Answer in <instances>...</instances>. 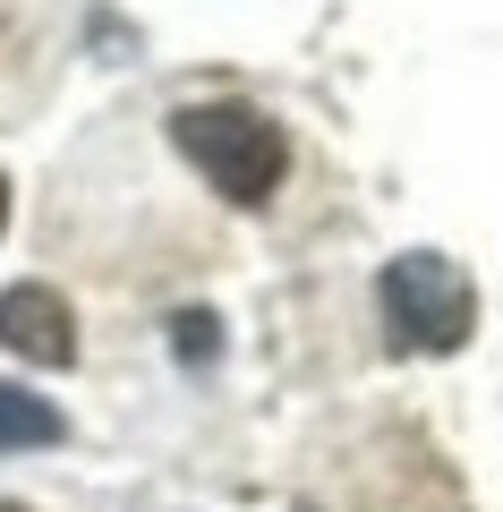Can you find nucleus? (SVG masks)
Here are the masks:
<instances>
[{
	"label": "nucleus",
	"mask_w": 503,
	"mask_h": 512,
	"mask_svg": "<svg viewBox=\"0 0 503 512\" xmlns=\"http://www.w3.org/2000/svg\"><path fill=\"white\" fill-rule=\"evenodd\" d=\"M35 444H60V410L43 393L0 384V453H35Z\"/></svg>",
	"instance_id": "4"
},
{
	"label": "nucleus",
	"mask_w": 503,
	"mask_h": 512,
	"mask_svg": "<svg viewBox=\"0 0 503 512\" xmlns=\"http://www.w3.org/2000/svg\"><path fill=\"white\" fill-rule=\"evenodd\" d=\"M0 350L26 367H69L77 359V316L52 282H18V291H0Z\"/></svg>",
	"instance_id": "3"
},
{
	"label": "nucleus",
	"mask_w": 503,
	"mask_h": 512,
	"mask_svg": "<svg viewBox=\"0 0 503 512\" xmlns=\"http://www.w3.org/2000/svg\"><path fill=\"white\" fill-rule=\"evenodd\" d=\"M171 325H180V333H171V342H180V359H188V367H205V359H214V350H222V333H214V316H205V308L171 316Z\"/></svg>",
	"instance_id": "5"
},
{
	"label": "nucleus",
	"mask_w": 503,
	"mask_h": 512,
	"mask_svg": "<svg viewBox=\"0 0 503 512\" xmlns=\"http://www.w3.org/2000/svg\"><path fill=\"white\" fill-rule=\"evenodd\" d=\"M0 512H26V504H0Z\"/></svg>",
	"instance_id": "7"
},
{
	"label": "nucleus",
	"mask_w": 503,
	"mask_h": 512,
	"mask_svg": "<svg viewBox=\"0 0 503 512\" xmlns=\"http://www.w3.org/2000/svg\"><path fill=\"white\" fill-rule=\"evenodd\" d=\"M171 146L205 171V188L231 205H265L290 171L282 120H265L256 103H180L171 111Z\"/></svg>",
	"instance_id": "1"
},
{
	"label": "nucleus",
	"mask_w": 503,
	"mask_h": 512,
	"mask_svg": "<svg viewBox=\"0 0 503 512\" xmlns=\"http://www.w3.org/2000/svg\"><path fill=\"white\" fill-rule=\"evenodd\" d=\"M376 299H384V333H393V350H418V359L461 350L469 325H478V291H469V274L452 265V256H435V248L393 256V265L376 274Z\"/></svg>",
	"instance_id": "2"
},
{
	"label": "nucleus",
	"mask_w": 503,
	"mask_h": 512,
	"mask_svg": "<svg viewBox=\"0 0 503 512\" xmlns=\"http://www.w3.org/2000/svg\"><path fill=\"white\" fill-rule=\"evenodd\" d=\"M0 222H9V180H0Z\"/></svg>",
	"instance_id": "6"
}]
</instances>
